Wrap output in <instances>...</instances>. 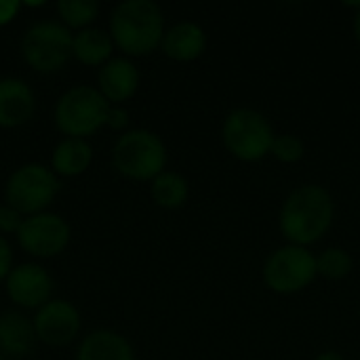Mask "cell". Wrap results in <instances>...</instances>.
Returning <instances> with one entry per match:
<instances>
[{
    "instance_id": "obj_20",
    "label": "cell",
    "mask_w": 360,
    "mask_h": 360,
    "mask_svg": "<svg viewBox=\"0 0 360 360\" xmlns=\"http://www.w3.org/2000/svg\"><path fill=\"white\" fill-rule=\"evenodd\" d=\"M57 13L61 17V23L68 30H84L91 27V23L99 15V2L97 0H59Z\"/></svg>"
},
{
    "instance_id": "obj_23",
    "label": "cell",
    "mask_w": 360,
    "mask_h": 360,
    "mask_svg": "<svg viewBox=\"0 0 360 360\" xmlns=\"http://www.w3.org/2000/svg\"><path fill=\"white\" fill-rule=\"evenodd\" d=\"M23 219L25 217L19 211H15L13 207H8L6 202L0 205V234H17Z\"/></svg>"
},
{
    "instance_id": "obj_3",
    "label": "cell",
    "mask_w": 360,
    "mask_h": 360,
    "mask_svg": "<svg viewBox=\"0 0 360 360\" xmlns=\"http://www.w3.org/2000/svg\"><path fill=\"white\" fill-rule=\"evenodd\" d=\"M112 167L127 179L152 181L167 171V146L154 131L129 129L112 148Z\"/></svg>"
},
{
    "instance_id": "obj_29",
    "label": "cell",
    "mask_w": 360,
    "mask_h": 360,
    "mask_svg": "<svg viewBox=\"0 0 360 360\" xmlns=\"http://www.w3.org/2000/svg\"><path fill=\"white\" fill-rule=\"evenodd\" d=\"M23 6H32V8H38V6H44V2H23Z\"/></svg>"
},
{
    "instance_id": "obj_10",
    "label": "cell",
    "mask_w": 360,
    "mask_h": 360,
    "mask_svg": "<svg viewBox=\"0 0 360 360\" xmlns=\"http://www.w3.org/2000/svg\"><path fill=\"white\" fill-rule=\"evenodd\" d=\"M34 331L38 342L61 348L72 344L82 327L78 308L68 300H49L34 314Z\"/></svg>"
},
{
    "instance_id": "obj_8",
    "label": "cell",
    "mask_w": 360,
    "mask_h": 360,
    "mask_svg": "<svg viewBox=\"0 0 360 360\" xmlns=\"http://www.w3.org/2000/svg\"><path fill=\"white\" fill-rule=\"evenodd\" d=\"M74 34L59 21H36L21 38V55L25 63L40 72H59L72 57Z\"/></svg>"
},
{
    "instance_id": "obj_14",
    "label": "cell",
    "mask_w": 360,
    "mask_h": 360,
    "mask_svg": "<svg viewBox=\"0 0 360 360\" xmlns=\"http://www.w3.org/2000/svg\"><path fill=\"white\" fill-rule=\"evenodd\" d=\"M209 44V36L205 27L196 21H177L175 25L167 27L162 36V53L173 61H196Z\"/></svg>"
},
{
    "instance_id": "obj_30",
    "label": "cell",
    "mask_w": 360,
    "mask_h": 360,
    "mask_svg": "<svg viewBox=\"0 0 360 360\" xmlns=\"http://www.w3.org/2000/svg\"><path fill=\"white\" fill-rule=\"evenodd\" d=\"M0 360H6V356H4V354H0Z\"/></svg>"
},
{
    "instance_id": "obj_7",
    "label": "cell",
    "mask_w": 360,
    "mask_h": 360,
    "mask_svg": "<svg viewBox=\"0 0 360 360\" xmlns=\"http://www.w3.org/2000/svg\"><path fill=\"white\" fill-rule=\"evenodd\" d=\"M262 276L266 287L278 295L302 293L319 278L316 255L308 247L287 243L268 255Z\"/></svg>"
},
{
    "instance_id": "obj_13",
    "label": "cell",
    "mask_w": 360,
    "mask_h": 360,
    "mask_svg": "<svg viewBox=\"0 0 360 360\" xmlns=\"http://www.w3.org/2000/svg\"><path fill=\"white\" fill-rule=\"evenodd\" d=\"M36 110L32 86L15 76L0 78V129H17L30 122Z\"/></svg>"
},
{
    "instance_id": "obj_2",
    "label": "cell",
    "mask_w": 360,
    "mask_h": 360,
    "mask_svg": "<svg viewBox=\"0 0 360 360\" xmlns=\"http://www.w3.org/2000/svg\"><path fill=\"white\" fill-rule=\"evenodd\" d=\"M108 32L124 57H146L162 44V8L154 0H124L112 8Z\"/></svg>"
},
{
    "instance_id": "obj_19",
    "label": "cell",
    "mask_w": 360,
    "mask_h": 360,
    "mask_svg": "<svg viewBox=\"0 0 360 360\" xmlns=\"http://www.w3.org/2000/svg\"><path fill=\"white\" fill-rule=\"evenodd\" d=\"M150 194H152V200L160 209L175 211V209H181L188 202L190 184L181 173L162 171L156 179L150 181Z\"/></svg>"
},
{
    "instance_id": "obj_5",
    "label": "cell",
    "mask_w": 360,
    "mask_h": 360,
    "mask_svg": "<svg viewBox=\"0 0 360 360\" xmlns=\"http://www.w3.org/2000/svg\"><path fill=\"white\" fill-rule=\"evenodd\" d=\"M276 139L272 122L253 108L232 110L221 124V141L226 150L243 162H257L272 152Z\"/></svg>"
},
{
    "instance_id": "obj_12",
    "label": "cell",
    "mask_w": 360,
    "mask_h": 360,
    "mask_svg": "<svg viewBox=\"0 0 360 360\" xmlns=\"http://www.w3.org/2000/svg\"><path fill=\"white\" fill-rule=\"evenodd\" d=\"M139 80V70L129 57H112L99 68L97 89L112 105H120L137 93Z\"/></svg>"
},
{
    "instance_id": "obj_28",
    "label": "cell",
    "mask_w": 360,
    "mask_h": 360,
    "mask_svg": "<svg viewBox=\"0 0 360 360\" xmlns=\"http://www.w3.org/2000/svg\"><path fill=\"white\" fill-rule=\"evenodd\" d=\"M354 38L360 46V11H356V15H354Z\"/></svg>"
},
{
    "instance_id": "obj_22",
    "label": "cell",
    "mask_w": 360,
    "mask_h": 360,
    "mask_svg": "<svg viewBox=\"0 0 360 360\" xmlns=\"http://www.w3.org/2000/svg\"><path fill=\"white\" fill-rule=\"evenodd\" d=\"M304 154H306L304 139L297 135H291V133L276 135V139L272 143V152H270V156H274L283 165H295L304 158Z\"/></svg>"
},
{
    "instance_id": "obj_27",
    "label": "cell",
    "mask_w": 360,
    "mask_h": 360,
    "mask_svg": "<svg viewBox=\"0 0 360 360\" xmlns=\"http://www.w3.org/2000/svg\"><path fill=\"white\" fill-rule=\"evenodd\" d=\"M314 360H346L340 352H335V350H327V352H321L319 356Z\"/></svg>"
},
{
    "instance_id": "obj_17",
    "label": "cell",
    "mask_w": 360,
    "mask_h": 360,
    "mask_svg": "<svg viewBox=\"0 0 360 360\" xmlns=\"http://www.w3.org/2000/svg\"><path fill=\"white\" fill-rule=\"evenodd\" d=\"M112 53H114V40L108 30L84 27L80 32H74L72 57L76 61L91 68H101L112 59Z\"/></svg>"
},
{
    "instance_id": "obj_6",
    "label": "cell",
    "mask_w": 360,
    "mask_h": 360,
    "mask_svg": "<svg viewBox=\"0 0 360 360\" xmlns=\"http://www.w3.org/2000/svg\"><path fill=\"white\" fill-rule=\"evenodd\" d=\"M59 194L57 175L42 162H25L15 169L4 186V200L23 217L44 213Z\"/></svg>"
},
{
    "instance_id": "obj_25",
    "label": "cell",
    "mask_w": 360,
    "mask_h": 360,
    "mask_svg": "<svg viewBox=\"0 0 360 360\" xmlns=\"http://www.w3.org/2000/svg\"><path fill=\"white\" fill-rule=\"evenodd\" d=\"M13 249L8 245V240L0 234V281H6V276L13 270Z\"/></svg>"
},
{
    "instance_id": "obj_1",
    "label": "cell",
    "mask_w": 360,
    "mask_h": 360,
    "mask_svg": "<svg viewBox=\"0 0 360 360\" xmlns=\"http://www.w3.org/2000/svg\"><path fill=\"white\" fill-rule=\"evenodd\" d=\"M333 219L335 202L331 192L321 184H302L285 198L278 228L289 245L310 247L327 236Z\"/></svg>"
},
{
    "instance_id": "obj_24",
    "label": "cell",
    "mask_w": 360,
    "mask_h": 360,
    "mask_svg": "<svg viewBox=\"0 0 360 360\" xmlns=\"http://www.w3.org/2000/svg\"><path fill=\"white\" fill-rule=\"evenodd\" d=\"M105 127H110L112 131H124L129 127V112L122 105H112L108 112Z\"/></svg>"
},
{
    "instance_id": "obj_16",
    "label": "cell",
    "mask_w": 360,
    "mask_h": 360,
    "mask_svg": "<svg viewBox=\"0 0 360 360\" xmlns=\"http://www.w3.org/2000/svg\"><path fill=\"white\" fill-rule=\"evenodd\" d=\"M76 360H135V350L124 335L99 329L82 338Z\"/></svg>"
},
{
    "instance_id": "obj_21",
    "label": "cell",
    "mask_w": 360,
    "mask_h": 360,
    "mask_svg": "<svg viewBox=\"0 0 360 360\" xmlns=\"http://www.w3.org/2000/svg\"><path fill=\"white\" fill-rule=\"evenodd\" d=\"M352 270H354V259H352L350 251H346L342 247H327L325 251H321L316 255V272L323 278L342 281V278L350 276Z\"/></svg>"
},
{
    "instance_id": "obj_9",
    "label": "cell",
    "mask_w": 360,
    "mask_h": 360,
    "mask_svg": "<svg viewBox=\"0 0 360 360\" xmlns=\"http://www.w3.org/2000/svg\"><path fill=\"white\" fill-rule=\"evenodd\" d=\"M72 238L70 224L51 211L30 215L23 219L19 232H17V243L19 247L38 259H51L61 255Z\"/></svg>"
},
{
    "instance_id": "obj_26",
    "label": "cell",
    "mask_w": 360,
    "mask_h": 360,
    "mask_svg": "<svg viewBox=\"0 0 360 360\" xmlns=\"http://www.w3.org/2000/svg\"><path fill=\"white\" fill-rule=\"evenodd\" d=\"M21 0H0V27L8 25L21 11Z\"/></svg>"
},
{
    "instance_id": "obj_11",
    "label": "cell",
    "mask_w": 360,
    "mask_h": 360,
    "mask_svg": "<svg viewBox=\"0 0 360 360\" xmlns=\"http://www.w3.org/2000/svg\"><path fill=\"white\" fill-rule=\"evenodd\" d=\"M8 300L25 310H38L42 308L53 293V278L51 274L34 262L19 264L11 270V274L4 281Z\"/></svg>"
},
{
    "instance_id": "obj_15",
    "label": "cell",
    "mask_w": 360,
    "mask_h": 360,
    "mask_svg": "<svg viewBox=\"0 0 360 360\" xmlns=\"http://www.w3.org/2000/svg\"><path fill=\"white\" fill-rule=\"evenodd\" d=\"M38 342L34 321L19 310L0 314V354L8 359H25Z\"/></svg>"
},
{
    "instance_id": "obj_4",
    "label": "cell",
    "mask_w": 360,
    "mask_h": 360,
    "mask_svg": "<svg viewBox=\"0 0 360 360\" xmlns=\"http://www.w3.org/2000/svg\"><path fill=\"white\" fill-rule=\"evenodd\" d=\"M112 103L99 93L97 86L76 84L68 89L55 103V127L65 137L86 139L105 127Z\"/></svg>"
},
{
    "instance_id": "obj_18",
    "label": "cell",
    "mask_w": 360,
    "mask_h": 360,
    "mask_svg": "<svg viewBox=\"0 0 360 360\" xmlns=\"http://www.w3.org/2000/svg\"><path fill=\"white\" fill-rule=\"evenodd\" d=\"M93 160V148L86 139L63 137L51 156V171L57 177H78L82 175Z\"/></svg>"
}]
</instances>
